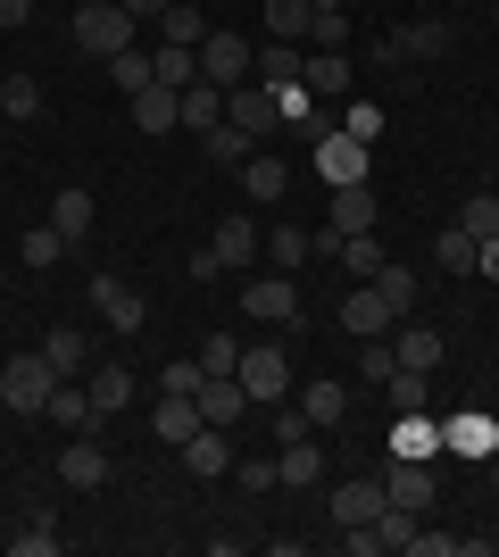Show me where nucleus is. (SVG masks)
Segmentation results:
<instances>
[{"label": "nucleus", "mask_w": 499, "mask_h": 557, "mask_svg": "<svg viewBox=\"0 0 499 557\" xmlns=\"http://www.w3.org/2000/svg\"><path fill=\"white\" fill-rule=\"evenodd\" d=\"M134 34H142V25L125 17V0H84V9H75V50H84V59H117V50H134Z\"/></svg>", "instance_id": "nucleus-1"}, {"label": "nucleus", "mask_w": 499, "mask_h": 557, "mask_svg": "<svg viewBox=\"0 0 499 557\" xmlns=\"http://www.w3.org/2000/svg\"><path fill=\"white\" fill-rule=\"evenodd\" d=\"M50 392H59V367H50L42 349H25V358H9V367H0V408H17V417H42Z\"/></svg>", "instance_id": "nucleus-2"}, {"label": "nucleus", "mask_w": 499, "mask_h": 557, "mask_svg": "<svg viewBox=\"0 0 499 557\" xmlns=\"http://www.w3.org/2000/svg\"><path fill=\"white\" fill-rule=\"evenodd\" d=\"M366 159H375V141H358V134H341V125H325L316 134V184H366Z\"/></svg>", "instance_id": "nucleus-3"}, {"label": "nucleus", "mask_w": 499, "mask_h": 557, "mask_svg": "<svg viewBox=\"0 0 499 557\" xmlns=\"http://www.w3.org/2000/svg\"><path fill=\"white\" fill-rule=\"evenodd\" d=\"M341 549H358V557H383V549H416V508H391V499H383V516L350 524V533H341Z\"/></svg>", "instance_id": "nucleus-4"}, {"label": "nucleus", "mask_w": 499, "mask_h": 557, "mask_svg": "<svg viewBox=\"0 0 499 557\" xmlns=\"http://www.w3.org/2000/svg\"><path fill=\"white\" fill-rule=\"evenodd\" d=\"M499 449V417L491 408H450V417H441V458H491Z\"/></svg>", "instance_id": "nucleus-5"}, {"label": "nucleus", "mask_w": 499, "mask_h": 557, "mask_svg": "<svg viewBox=\"0 0 499 557\" xmlns=\"http://www.w3.org/2000/svg\"><path fill=\"white\" fill-rule=\"evenodd\" d=\"M433 491H441V474H433V458H383V499L391 508H433Z\"/></svg>", "instance_id": "nucleus-6"}, {"label": "nucleus", "mask_w": 499, "mask_h": 557, "mask_svg": "<svg viewBox=\"0 0 499 557\" xmlns=\"http://www.w3.org/2000/svg\"><path fill=\"white\" fill-rule=\"evenodd\" d=\"M241 317H259V325H300V283L275 267V275H259L250 292H241Z\"/></svg>", "instance_id": "nucleus-7"}, {"label": "nucleus", "mask_w": 499, "mask_h": 557, "mask_svg": "<svg viewBox=\"0 0 499 557\" xmlns=\"http://www.w3.org/2000/svg\"><path fill=\"white\" fill-rule=\"evenodd\" d=\"M250 59H259V50L241 42V34H209V42H200V84L234 92V84H250Z\"/></svg>", "instance_id": "nucleus-8"}, {"label": "nucleus", "mask_w": 499, "mask_h": 557, "mask_svg": "<svg viewBox=\"0 0 499 557\" xmlns=\"http://www.w3.org/2000/svg\"><path fill=\"white\" fill-rule=\"evenodd\" d=\"M241 392H250V399H284L291 392V358H284V349H275V342H259V349H241Z\"/></svg>", "instance_id": "nucleus-9"}, {"label": "nucleus", "mask_w": 499, "mask_h": 557, "mask_svg": "<svg viewBox=\"0 0 499 557\" xmlns=\"http://www.w3.org/2000/svg\"><path fill=\"white\" fill-rule=\"evenodd\" d=\"M383 67H400V59H441L450 50V25L441 17H416V25H400V34H383Z\"/></svg>", "instance_id": "nucleus-10"}, {"label": "nucleus", "mask_w": 499, "mask_h": 557, "mask_svg": "<svg viewBox=\"0 0 499 557\" xmlns=\"http://www.w3.org/2000/svg\"><path fill=\"white\" fill-rule=\"evenodd\" d=\"M225 125H241V134H275V125H284V109H275V92L250 75V84H234V92H225Z\"/></svg>", "instance_id": "nucleus-11"}, {"label": "nucleus", "mask_w": 499, "mask_h": 557, "mask_svg": "<svg viewBox=\"0 0 499 557\" xmlns=\"http://www.w3.org/2000/svg\"><path fill=\"white\" fill-rule=\"evenodd\" d=\"M92 308H100L117 333H142V325H150V300L134 292V283H117V275H92Z\"/></svg>", "instance_id": "nucleus-12"}, {"label": "nucleus", "mask_w": 499, "mask_h": 557, "mask_svg": "<svg viewBox=\"0 0 499 557\" xmlns=\"http://www.w3.org/2000/svg\"><path fill=\"white\" fill-rule=\"evenodd\" d=\"M333 524L350 533V524H366V516H383V474H350V483H333Z\"/></svg>", "instance_id": "nucleus-13"}, {"label": "nucleus", "mask_w": 499, "mask_h": 557, "mask_svg": "<svg viewBox=\"0 0 499 557\" xmlns=\"http://www.w3.org/2000/svg\"><path fill=\"white\" fill-rule=\"evenodd\" d=\"M400 317H391V300H383L375 283H358L350 300H341V333H358V342H375V333H391Z\"/></svg>", "instance_id": "nucleus-14"}, {"label": "nucleus", "mask_w": 499, "mask_h": 557, "mask_svg": "<svg viewBox=\"0 0 499 557\" xmlns=\"http://www.w3.org/2000/svg\"><path fill=\"white\" fill-rule=\"evenodd\" d=\"M375 216H383L375 184H341V191H333V216H325V225L341 233V242H350V233H375Z\"/></svg>", "instance_id": "nucleus-15"}, {"label": "nucleus", "mask_w": 499, "mask_h": 557, "mask_svg": "<svg viewBox=\"0 0 499 557\" xmlns=\"http://www.w3.org/2000/svg\"><path fill=\"white\" fill-rule=\"evenodd\" d=\"M209 250H216V267H250V258L266 250V233L250 225V216H216V233H209Z\"/></svg>", "instance_id": "nucleus-16"}, {"label": "nucleus", "mask_w": 499, "mask_h": 557, "mask_svg": "<svg viewBox=\"0 0 499 557\" xmlns=\"http://www.w3.org/2000/svg\"><path fill=\"white\" fill-rule=\"evenodd\" d=\"M200 417L225 424V433L250 417V392H241V374H209V383H200Z\"/></svg>", "instance_id": "nucleus-17"}, {"label": "nucleus", "mask_w": 499, "mask_h": 557, "mask_svg": "<svg viewBox=\"0 0 499 557\" xmlns=\"http://www.w3.org/2000/svg\"><path fill=\"white\" fill-rule=\"evenodd\" d=\"M391 458H441V417H433V408H408V417L391 424Z\"/></svg>", "instance_id": "nucleus-18"}, {"label": "nucleus", "mask_w": 499, "mask_h": 557, "mask_svg": "<svg viewBox=\"0 0 499 557\" xmlns=\"http://www.w3.org/2000/svg\"><path fill=\"white\" fill-rule=\"evenodd\" d=\"M200 424H209V417H200V399H184V392H159V408H150V433H159V442H175V449H184L191 433H200Z\"/></svg>", "instance_id": "nucleus-19"}, {"label": "nucleus", "mask_w": 499, "mask_h": 557, "mask_svg": "<svg viewBox=\"0 0 499 557\" xmlns=\"http://www.w3.org/2000/svg\"><path fill=\"white\" fill-rule=\"evenodd\" d=\"M350 50H309V67H300V84H309L316 100H350Z\"/></svg>", "instance_id": "nucleus-20"}, {"label": "nucleus", "mask_w": 499, "mask_h": 557, "mask_svg": "<svg viewBox=\"0 0 499 557\" xmlns=\"http://www.w3.org/2000/svg\"><path fill=\"white\" fill-rule=\"evenodd\" d=\"M59 474H67L75 491H100V483H109V449H100L92 433H75V442L59 449Z\"/></svg>", "instance_id": "nucleus-21"}, {"label": "nucleus", "mask_w": 499, "mask_h": 557, "mask_svg": "<svg viewBox=\"0 0 499 557\" xmlns=\"http://www.w3.org/2000/svg\"><path fill=\"white\" fill-rule=\"evenodd\" d=\"M92 216H100V209H92V191H75V184H67V191H50V225L67 233V250H84V242H92Z\"/></svg>", "instance_id": "nucleus-22"}, {"label": "nucleus", "mask_w": 499, "mask_h": 557, "mask_svg": "<svg viewBox=\"0 0 499 557\" xmlns=\"http://www.w3.org/2000/svg\"><path fill=\"white\" fill-rule=\"evenodd\" d=\"M291 191V166L275 159V150H250L241 159V200H284Z\"/></svg>", "instance_id": "nucleus-23"}, {"label": "nucleus", "mask_w": 499, "mask_h": 557, "mask_svg": "<svg viewBox=\"0 0 499 557\" xmlns=\"http://www.w3.org/2000/svg\"><path fill=\"white\" fill-rule=\"evenodd\" d=\"M42 358H50V367H59V383H84V374H92V342H84V333H75V325H50Z\"/></svg>", "instance_id": "nucleus-24"}, {"label": "nucleus", "mask_w": 499, "mask_h": 557, "mask_svg": "<svg viewBox=\"0 0 499 557\" xmlns=\"http://www.w3.org/2000/svg\"><path fill=\"white\" fill-rule=\"evenodd\" d=\"M184 474H234V442H225V424H200L184 442Z\"/></svg>", "instance_id": "nucleus-25"}, {"label": "nucleus", "mask_w": 499, "mask_h": 557, "mask_svg": "<svg viewBox=\"0 0 499 557\" xmlns=\"http://www.w3.org/2000/svg\"><path fill=\"white\" fill-rule=\"evenodd\" d=\"M125 109H134V125H142V134H175V125H184V92H166V84L134 92Z\"/></svg>", "instance_id": "nucleus-26"}, {"label": "nucleus", "mask_w": 499, "mask_h": 557, "mask_svg": "<svg viewBox=\"0 0 499 557\" xmlns=\"http://www.w3.org/2000/svg\"><path fill=\"white\" fill-rule=\"evenodd\" d=\"M316 474H325V449L316 442H284L275 449V483L284 491H316Z\"/></svg>", "instance_id": "nucleus-27"}, {"label": "nucleus", "mask_w": 499, "mask_h": 557, "mask_svg": "<svg viewBox=\"0 0 499 557\" xmlns=\"http://www.w3.org/2000/svg\"><path fill=\"white\" fill-rule=\"evenodd\" d=\"M42 417H50V424H67V433H100V408H92V392H84V383H59Z\"/></svg>", "instance_id": "nucleus-28"}, {"label": "nucleus", "mask_w": 499, "mask_h": 557, "mask_svg": "<svg viewBox=\"0 0 499 557\" xmlns=\"http://www.w3.org/2000/svg\"><path fill=\"white\" fill-rule=\"evenodd\" d=\"M300 67H309V42H259V59H250L259 84H300Z\"/></svg>", "instance_id": "nucleus-29"}, {"label": "nucleus", "mask_w": 499, "mask_h": 557, "mask_svg": "<svg viewBox=\"0 0 499 557\" xmlns=\"http://www.w3.org/2000/svg\"><path fill=\"white\" fill-rule=\"evenodd\" d=\"M300 408H309V424H316V433H333V424L350 417V392H341V383H333V374H316L309 392H300Z\"/></svg>", "instance_id": "nucleus-30"}, {"label": "nucleus", "mask_w": 499, "mask_h": 557, "mask_svg": "<svg viewBox=\"0 0 499 557\" xmlns=\"http://www.w3.org/2000/svg\"><path fill=\"white\" fill-rule=\"evenodd\" d=\"M259 17H266V42H309L316 9H309V0H266Z\"/></svg>", "instance_id": "nucleus-31"}, {"label": "nucleus", "mask_w": 499, "mask_h": 557, "mask_svg": "<svg viewBox=\"0 0 499 557\" xmlns=\"http://www.w3.org/2000/svg\"><path fill=\"white\" fill-rule=\"evenodd\" d=\"M391 349H400V367H416V374H433L441 367V333H425V325H391Z\"/></svg>", "instance_id": "nucleus-32"}, {"label": "nucleus", "mask_w": 499, "mask_h": 557, "mask_svg": "<svg viewBox=\"0 0 499 557\" xmlns=\"http://www.w3.org/2000/svg\"><path fill=\"white\" fill-rule=\"evenodd\" d=\"M150 67H159V84H166V92H191V84H200V50L166 42V50H150Z\"/></svg>", "instance_id": "nucleus-33"}, {"label": "nucleus", "mask_w": 499, "mask_h": 557, "mask_svg": "<svg viewBox=\"0 0 499 557\" xmlns=\"http://www.w3.org/2000/svg\"><path fill=\"white\" fill-rule=\"evenodd\" d=\"M433 258H441V267H450V275H475L483 267V242L466 225H441V242H433Z\"/></svg>", "instance_id": "nucleus-34"}, {"label": "nucleus", "mask_w": 499, "mask_h": 557, "mask_svg": "<svg viewBox=\"0 0 499 557\" xmlns=\"http://www.w3.org/2000/svg\"><path fill=\"white\" fill-rule=\"evenodd\" d=\"M84 392H92L100 417H117L125 399H134V374H125V367H92V374H84Z\"/></svg>", "instance_id": "nucleus-35"}, {"label": "nucleus", "mask_w": 499, "mask_h": 557, "mask_svg": "<svg viewBox=\"0 0 499 557\" xmlns=\"http://www.w3.org/2000/svg\"><path fill=\"white\" fill-rule=\"evenodd\" d=\"M383 399H391V417H408V408H433V383L416 367H391V383H383Z\"/></svg>", "instance_id": "nucleus-36"}, {"label": "nucleus", "mask_w": 499, "mask_h": 557, "mask_svg": "<svg viewBox=\"0 0 499 557\" xmlns=\"http://www.w3.org/2000/svg\"><path fill=\"white\" fill-rule=\"evenodd\" d=\"M184 125L191 134H216V125H225V92H216V84H191L184 92Z\"/></svg>", "instance_id": "nucleus-37"}, {"label": "nucleus", "mask_w": 499, "mask_h": 557, "mask_svg": "<svg viewBox=\"0 0 499 557\" xmlns=\"http://www.w3.org/2000/svg\"><path fill=\"white\" fill-rule=\"evenodd\" d=\"M266 258H275L284 275H300V267H309V225H275L266 233Z\"/></svg>", "instance_id": "nucleus-38"}, {"label": "nucleus", "mask_w": 499, "mask_h": 557, "mask_svg": "<svg viewBox=\"0 0 499 557\" xmlns=\"http://www.w3.org/2000/svg\"><path fill=\"white\" fill-rule=\"evenodd\" d=\"M159 34H166V42H184V50H200V42H209V17H200L191 0H175V9L159 17Z\"/></svg>", "instance_id": "nucleus-39"}, {"label": "nucleus", "mask_w": 499, "mask_h": 557, "mask_svg": "<svg viewBox=\"0 0 499 557\" xmlns=\"http://www.w3.org/2000/svg\"><path fill=\"white\" fill-rule=\"evenodd\" d=\"M375 292L391 300V317H416V275H408V267H391V258H383V267H375Z\"/></svg>", "instance_id": "nucleus-40"}, {"label": "nucleus", "mask_w": 499, "mask_h": 557, "mask_svg": "<svg viewBox=\"0 0 499 557\" xmlns=\"http://www.w3.org/2000/svg\"><path fill=\"white\" fill-rule=\"evenodd\" d=\"M109 75H117V92H125V100L159 84V67H150V50H117V59H109Z\"/></svg>", "instance_id": "nucleus-41"}, {"label": "nucleus", "mask_w": 499, "mask_h": 557, "mask_svg": "<svg viewBox=\"0 0 499 557\" xmlns=\"http://www.w3.org/2000/svg\"><path fill=\"white\" fill-rule=\"evenodd\" d=\"M17 258H25V267H59V258H67V233H59V225H34L17 242Z\"/></svg>", "instance_id": "nucleus-42"}, {"label": "nucleus", "mask_w": 499, "mask_h": 557, "mask_svg": "<svg viewBox=\"0 0 499 557\" xmlns=\"http://www.w3.org/2000/svg\"><path fill=\"white\" fill-rule=\"evenodd\" d=\"M0 116H42V84H34V75H9V84H0Z\"/></svg>", "instance_id": "nucleus-43"}, {"label": "nucleus", "mask_w": 499, "mask_h": 557, "mask_svg": "<svg viewBox=\"0 0 499 557\" xmlns=\"http://www.w3.org/2000/svg\"><path fill=\"white\" fill-rule=\"evenodd\" d=\"M458 225L475 233V242H491V233H499V191H466V209H458Z\"/></svg>", "instance_id": "nucleus-44"}, {"label": "nucleus", "mask_w": 499, "mask_h": 557, "mask_svg": "<svg viewBox=\"0 0 499 557\" xmlns=\"http://www.w3.org/2000/svg\"><path fill=\"white\" fill-rule=\"evenodd\" d=\"M391 367H400V349H391V333H375V342H358V374H366V383H391Z\"/></svg>", "instance_id": "nucleus-45"}, {"label": "nucleus", "mask_w": 499, "mask_h": 557, "mask_svg": "<svg viewBox=\"0 0 499 557\" xmlns=\"http://www.w3.org/2000/svg\"><path fill=\"white\" fill-rule=\"evenodd\" d=\"M341 267H350L358 283H375V267H383V242H375V233H350V242H341Z\"/></svg>", "instance_id": "nucleus-46"}, {"label": "nucleus", "mask_w": 499, "mask_h": 557, "mask_svg": "<svg viewBox=\"0 0 499 557\" xmlns=\"http://www.w3.org/2000/svg\"><path fill=\"white\" fill-rule=\"evenodd\" d=\"M309 50H350V9H316V25H309Z\"/></svg>", "instance_id": "nucleus-47"}, {"label": "nucleus", "mask_w": 499, "mask_h": 557, "mask_svg": "<svg viewBox=\"0 0 499 557\" xmlns=\"http://www.w3.org/2000/svg\"><path fill=\"white\" fill-rule=\"evenodd\" d=\"M200 150H209L216 166H241L250 159V134H241V125H216V134H200Z\"/></svg>", "instance_id": "nucleus-48"}, {"label": "nucleus", "mask_w": 499, "mask_h": 557, "mask_svg": "<svg viewBox=\"0 0 499 557\" xmlns=\"http://www.w3.org/2000/svg\"><path fill=\"white\" fill-rule=\"evenodd\" d=\"M9 549H17V557H59V524H50V516H34V524H25Z\"/></svg>", "instance_id": "nucleus-49"}, {"label": "nucleus", "mask_w": 499, "mask_h": 557, "mask_svg": "<svg viewBox=\"0 0 499 557\" xmlns=\"http://www.w3.org/2000/svg\"><path fill=\"white\" fill-rule=\"evenodd\" d=\"M200 383H209V367H200V358H175V367L159 374V392H184V399H200Z\"/></svg>", "instance_id": "nucleus-50"}, {"label": "nucleus", "mask_w": 499, "mask_h": 557, "mask_svg": "<svg viewBox=\"0 0 499 557\" xmlns=\"http://www.w3.org/2000/svg\"><path fill=\"white\" fill-rule=\"evenodd\" d=\"M341 134H358V141H383V109H375V100H350V109H341Z\"/></svg>", "instance_id": "nucleus-51"}, {"label": "nucleus", "mask_w": 499, "mask_h": 557, "mask_svg": "<svg viewBox=\"0 0 499 557\" xmlns=\"http://www.w3.org/2000/svg\"><path fill=\"white\" fill-rule=\"evenodd\" d=\"M200 367H209V374H234L241 367V342H234V333H209V342H200Z\"/></svg>", "instance_id": "nucleus-52"}, {"label": "nucleus", "mask_w": 499, "mask_h": 557, "mask_svg": "<svg viewBox=\"0 0 499 557\" xmlns=\"http://www.w3.org/2000/svg\"><path fill=\"white\" fill-rule=\"evenodd\" d=\"M316 424H309V408H300V399H284V408H275V449L284 442H309Z\"/></svg>", "instance_id": "nucleus-53"}, {"label": "nucleus", "mask_w": 499, "mask_h": 557, "mask_svg": "<svg viewBox=\"0 0 499 557\" xmlns=\"http://www.w3.org/2000/svg\"><path fill=\"white\" fill-rule=\"evenodd\" d=\"M416 549H425V557H466V541H458V533H416Z\"/></svg>", "instance_id": "nucleus-54"}, {"label": "nucleus", "mask_w": 499, "mask_h": 557, "mask_svg": "<svg viewBox=\"0 0 499 557\" xmlns=\"http://www.w3.org/2000/svg\"><path fill=\"white\" fill-rule=\"evenodd\" d=\"M234 474H241V491H250V499H259V491H275V466H259V458L234 466Z\"/></svg>", "instance_id": "nucleus-55"}, {"label": "nucleus", "mask_w": 499, "mask_h": 557, "mask_svg": "<svg viewBox=\"0 0 499 557\" xmlns=\"http://www.w3.org/2000/svg\"><path fill=\"white\" fill-rule=\"evenodd\" d=\"M184 275H191V283H216L225 267H216V250H191V258H184Z\"/></svg>", "instance_id": "nucleus-56"}, {"label": "nucleus", "mask_w": 499, "mask_h": 557, "mask_svg": "<svg viewBox=\"0 0 499 557\" xmlns=\"http://www.w3.org/2000/svg\"><path fill=\"white\" fill-rule=\"evenodd\" d=\"M166 9H175V0H125V17H134V25H159Z\"/></svg>", "instance_id": "nucleus-57"}, {"label": "nucleus", "mask_w": 499, "mask_h": 557, "mask_svg": "<svg viewBox=\"0 0 499 557\" xmlns=\"http://www.w3.org/2000/svg\"><path fill=\"white\" fill-rule=\"evenodd\" d=\"M25 17H34V0H0V25H9V34H17Z\"/></svg>", "instance_id": "nucleus-58"}, {"label": "nucleus", "mask_w": 499, "mask_h": 557, "mask_svg": "<svg viewBox=\"0 0 499 557\" xmlns=\"http://www.w3.org/2000/svg\"><path fill=\"white\" fill-rule=\"evenodd\" d=\"M475 275H491V283H499V233L483 242V267H475Z\"/></svg>", "instance_id": "nucleus-59"}, {"label": "nucleus", "mask_w": 499, "mask_h": 557, "mask_svg": "<svg viewBox=\"0 0 499 557\" xmlns=\"http://www.w3.org/2000/svg\"><path fill=\"white\" fill-rule=\"evenodd\" d=\"M483 466H491V491H499V449H491V458H483Z\"/></svg>", "instance_id": "nucleus-60"}, {"label": "nucleus", "mask_w": 499, "mask_h": 557, "mask_svg": "<svg viewBox=\"0 0 499 557\" xmlns=\"http://www.w3.org/2000/svg\"><path fill=\"white\" fill-rule=\"evenodd\" d=\"M309 9H350V0H309Z\"/></svg>", "instance_id": "nucleus-61"}, {"label": "nucleus", "mask_w": 499, "mask_h": 557, "mask_svg": "<svg viewBox=\"0 0 499 557\" xmlns=\"http://www.w3.org/2000/svg\"><path fill=\"white\" fill-rule=\"evenodd\" d=\"M491 25H499V0H491Z\"/></svg>", "instance_id": "nucleus-62"}, {"label": "nucleus", "mask_w": 499, "mask_h": 557, "mask_svg": "<svg viewBox=\"0 0 499 557\" xmlns=\"http://www.w3.org/2000/svg\"><path fill=\"white\" fill-rule=\"evenodd\" d=\"M0 84H9V67H0Z\"/></svg>", "instance_id": "nucleus-63"}]
</instances>
